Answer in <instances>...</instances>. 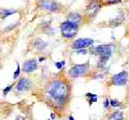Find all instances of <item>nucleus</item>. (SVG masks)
I'll use <instances>...</instances> for the list:
<instances>
[{"label":"nucleus","instance_id":"1","mask_svg":"<svg viewBox=\"0 0 129 120\" xmlns=\"http://www.w3.org/2000/svg\"><path fill=\"white\" fill-rule=\"evenodd\" d=\"M71 82L63 74H57L50 78L43 88L45 102L57 110H63L71 101Z\"/></svg>","mask_w":129,"mask_h":120},{"label":"nucleus","instance_id":"2","mask_svg":"<svg viewBox=\"0 0 129 120\" xmlns=\"http://www.w3.org/2000/svg\"><path fill=\"white\" fill-rule=\"evenodd\" d=\"M80 26L75 23H72L70 21H64L60 24V33L64 40H73L78 35Z\"/></svg>","mask_w":129,"mask_h":120},{"label":"nucleus","instance_id":"3","mask_svg":"<svg viewBox=\"0 0 129 120\" xmlns=\"http://www.w3.org/2000/svg\"><path fill=\"white\" fill-rule=\"evenodd\" d=\"M103 7L102 2L100 0H90L84 11V19H87V22H92L97 17V15Z\"/></svg>","mask_w":129,"mask_h":120},{"label":"nucleus","instance_id":"4","mask_svg":"<svg viewBox=\"0 0 129 120\" xmlns=\"http://www.w3.org/2000/svg\"><path fill=\"white\" fill-rule=\"evenodd\" d=\"M90 72V65L89 61H86L84 63H78V65H73L69 71H68V76L70 78H79L87 76L88 73Z\"/></svg>","mask_w":129,"mask_h":120},{"label":"nucleus","instance_id":"5","mask_svg":"<svg viewBox=\"0 0 129 120\" xmlns=\"http://www.w3.org/2000/svg\"><path fill=\"white\" fill-rule=\"evenodd\" d=\"M116 49V44L114 43H108V44H100V45H92L89 47V53L91 55H95L97 57L100 56H112V54Z\"/></svg>","mask_w":129,"mask_h":120},{"label":"nucleus","instance_id":"6","mask_svg":"<svg viewBox=\"0 0 129 120\" xmlns=\"http://www.w3.org/2000/svg\"><path fill=\"white\" fill-rule=\"evenodd\" d=\"M38 7L41 10L50 13H59L62 10V6L55 0H39Z\"/></svg>","mask_w":129,"mask_h":120},{"label":"nucleus","instance_id":"7","mask_svg":"<svg viewBox=\"0 0 129 120\" xmlns=\"http://www.w3.org/2000/svg\"><path fill=\"white\" fill-rule=\"evenodd\" d=\"M129 81V74L127 70H123L116 73L114 75H112L110 81H109V86H126Z\"/></svg>","mask_w":129,"mask_h":120},{"label":"nucleus","instance_id":"8","mask_svg":"<svg viewBox=\"0 0 129 120\" xmlns=\"http://www.w3.org/2000/svg\"><path fill=\"white\" fill-rule=\"evenodd\" d=\"M95 43V40L91 38H80L74 40L73 42L70 44L71 48L72 49H85L88 48V47H91Z\"/></svg>","mask_w":129,"mask_h":120},{"label":"nucleus","instance_id":"9","mask_svg":"<svg viewBox=\"0 0 129 120\" xmlns=\"http://www.w3.org/2000/svg\"><path fill=\"white\" fill-rule=\"evenodd\" d=\"M32 83L29 78H26V77H21L17 81V83L15 84V90L17 93H23V92H26V91L30 90Z\"/></svg>","mask_w":129,"mask_h":120},{"label":"nucleus","instance_id":"10","mask_svg":"<svg viewBox=\"0 0 129 120\" xmlns=\"http://www.w3.org/2000/svg\"><path fill=\"white\" fill-rule=\"evenodd\" d=\"M38 69H39V63L37 59H27L24 61L23 67H22V71L26 74L34 73Z\"/></svg>","mask_w":129,"mask_h":120},{"label":"nucleus","instance_id":"11","mask_svg":"<svg viewBox=\"0 0 129 120\" xmlns=\"http://www.w3.org/2000/svg\"><path fill=\"white\" fill-rule=\"evenodd\" d=\"M125 21H126V14H125V12L119 11V13L116 15L115 17L109 19V21L107 22V27L115 28V27L122 26L123 24L125 23Z\"/></svg>","mask_w":129,"mask_h":120},{"label":"nucleus","instance_id":"12","mask_svg":"<svg viewBox=\"0 0 129 120\" xmlns=\"http://www.w3.org/2000/svg\"><path fill=\"white\" fill-rule=\"evenodd\" d=\"M67 21H70L72 23L78 24V25H81L84 22V15L79 13V12H69L67 14Z\"/></svg>","mask_w":129,"mask_h":120},{"label":"nucleus","instance_id":"13","mask_svg":"<svg viewBox=\"0 0 129 120\" xmlns=\"http://www.w3.org/2000/svg\"><path fill=\"white\" fill-rule=\"evenodd\" d=\"M40 29L41 31L46 34V35H54L55 34V29L51 25V21L50 22H42L40 24Z\"/></svg>","mask_w":129,"mask_h":120},{"label":"nucleus","instance_id":"14","mask_svg":"<svg viewBox=\"0 0 129 120\" xmlns=\"http://www.w3.org/2000/svg\"><path fill=\"white\" fill-rule=\"evenodd\" d=\"M110 58H111L110 56H100V57H98V60H97L96 69H97V70L106 69V65L109 62Z\"/></svg>","mask_w":129,"mask_h":120},{"label":"nucleus","instance_id":"15","mask_svg":"<svg viewBox=\"0 0 129 120\" xmlns=\"http://www.w3.org/2000/svg\"><path fill=\"white\" fill-rule=\"evenodd\" d=\"M47 46H48V43L43 41V40L40 39V38H37L34 41V47L39 51H43Z\"/></svg>","mask_w":129,"mask_h":120},{"label":"nucleus","instance_id":"16","mask_svg":"<svg viewBox=\"0 0 129 120\" xmlns=\"http://www.w3.org/2000/svg\"><path fill=\"white\" fill-rule=\"evenodd\" d=\"M17 12L18 11L16 9H1V10H0V18H1V19H6L7 17L11 16V15L16 14Z\"/></svg>","mask_w":129,"mask_h":120},{"label":"nucleus","instance_id":"17","mask_svg":"<svg viewBox=\"0 0 129 120\" xmlns=\"http://www.w3.org/2000/svg\"><path fill=\"white\" fill-rule=\"evenodd\" d=\"M109 120H124V111L120 109H115L113 113L111 114Z\"/></svg>","mask_w":129,"mask_h":120},{"label":"nucleus","instance_id":"18","mask_svg":"<svg viewBox=\"0 0 129 120\" xmlns=\"http://www.w3.org/2000/svg\"><path fill=\"white\" fill-rule=\"evenodd\" d=\"M102 2L103 6H114V5H119L124 1H127V0H100Z\"/></svg>","mask_w":129,"mask_h":120},{"label":"nucleus","instance_id":"19","mask_svg":"<svg viewBox=\"0 0 129 120\" xmlns=\"http://www.w3.org/2000/svg\"><path fill=\"white\" fill-rule=\"evenodd\" d=\"M110 104H111V107H113V108H119V107L123 106V103L118 101L117 99H110Z\"/></svg>","mask_w":129,"mask_h":120},{"label":"nucleus","instance_id":"20","mask_svg":"<svg viewBox=\"0 0 129 120\" xmlns=\"http://www.w3.org/2000/svg\"><path fill=\"white\" fill-rule=\"evenodd\" d=\"M16 66H17V68H16V71L13 73V79H17L19 75H21V66H19L18 61H16Z\"/></svg>","mask_w":129,"mask_h":120},{"label":"nucleus","instance_id":"21","mask_svg":"<svg viewBox=\"0 0 129 120\" xmlns=\"http://www.w3.org/2000/svg\"><path fill=\"white\" fill-rule=\"evenodd\" d=\"M64 66H66V61H64V60H61V61H56L55 62V67L57 68L59 71H62Z\"/></svg>","mask_w":129,"mask_h":120},{"label":"nucleus","instance_id":"22","mask_svg":"<svg viewBox=\"0 0 129 120\" xmlns=\"http://www.w3.org/2000/svg\"><path fill=\"white\" fill-rule=\"evenodd\" d=\"M104 75H106V73H99V72H97V73L92 74L91 78L92 79H102L104 77Z\"/></svg>","mask_w":129,"mask_h":120},{"label":"nucleus","instance_id":"23","mask_svg":"<svg viewBox=\"0 0 129 120\" xmlns=\"http://www.w3.org/2000/svg\"><path fill=\"white\" fill-rule=\"evenodd\" d=\"M14 86H15V84H13V85H9V86H7V87L5 88V89L2 90V93H3V95H7V94L9 93L12 89H13V87H14Z\"/></svg>","mask_w":129,"mask_h":120},{"label":"nucleus","instance_id":"24","mask_svg":"<svg viewBox=\"0 0 129 120\" xmlns=\"http://www.w3.org/2000/svg\"><path fill=\"white\" fill-rule=\"evenodd\" d=\"M111 107V104H110V99L109 98H106L104 99V101H103V108L106 109V110H108L109 108Z\"/></svg>","mask_w":129,"mask_h":120},{"label":"nucleus","instance_id":"25","mask_svg":"<svg viewBox=\"0 0 129 120\" xmlns=\"http://www.w3.org/2000/svg\"><path fill=\"white\" fill-rule=\"evenodd\" d=\"M88 53H89V50H87L86 48L85 49H76V50H74V54H76V55H87Z\"/></svg>","mask_w":129,"mask_h":120},{"label":"nucleus","instance_id":"26","mask_svg":"<svg viewBox=\"0 0 129 120\" xmlns=\"http://www.w3.org/2000/svg\"><path fill=\"white\" fill-rule=\"evenodd\" d=\"M97 101H98V97H94V98H89V99H87V102L88 104H89V106H91L94 103H96Z\"/></svg>","mask_w":129,"mask_h":120},{"label":"nucleus","instance_id":"27","mask_svg":"<svg viewBox=\"0 0 129 120\" xmlns=\"http://www.w3.org/2000/svg\"><path fill=\"white\" fill-rule=\"evenodd\" d=\"M85 97L87 98V99H89V98H94V97H98L97 94H94V93H91V92H87L86 94H85Z\"/></svg>","mask_w":129,"mask_h":120},{"label":"nucleus","instance_id":"28","mask_svg":"<svg viewBox=\"0 0 129 120\" xmlns=\"http://www.w3.org/2000/svg\"><path fill=\"white\" fill-rule=\"evenodd\" d=\"M15 120H26V118L23 117V116H21V115H18V116H16Z\"/></svg>","mask_w":129,"mask_h":120},{"label":"nucleus","instance_id":"29","mask_svg":"<svg viewBox=\"0 0 129 120\" xmlns=\"http://www.w3.org/2000/svg\"><path fill=\"white\" fill-rule=\"evenodd\" d=\"M46 59V57H39V62H42Z\"/></svg>","mask_w":129,"mask_h":120},{"label":"nucleus","instance_id":"30","mask_svg":"<svg viewBox=\"0 0 129 120\" xmlns=\"http://www.w3.org/2000/svg\"><path fill=\"white\" fill-rule=\"evenodd\" d=\"M51 118H52V119H53V120H54V119L56 118V114H54V113H52V114H51Z\"/></svg>","mask_w":129,"mask_h":120},{"label":"nucleus","instance_id":"31","mask_svg":"<svg viewBox=\"0 0 129 120\" xmlns=\"http://www.w3.org/2000/svg\"><path fill=\"white\" fill-rule=\"evenodd\" d=\"M68 120H74V117H73L72 115H70L69 117H68Z\"/></svg>","mask_w":129,"mask_h":120},{"label":"nucleus","instance_id":"32","mask_svg":"<svg viewBox=\"0 0 129 120\" xmlns=\"http://www.w3.org/2000/svg\"><path fill=\"white\" fill-rule=\"evenodd\" d=\"M47 120H53V119H47Z\"/></svg>","mask_w":129,"mask_h":120}]
</instances>
